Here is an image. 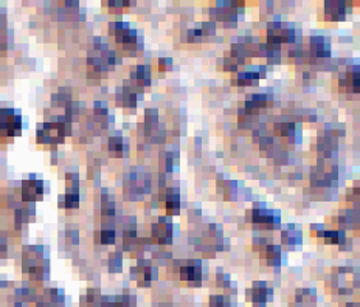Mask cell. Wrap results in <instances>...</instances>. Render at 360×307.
<instances>
[{
	"mask_svg": "<svg viewBox=\"0 0 360 307\" xmlns=\"http://www.w3.org/2000/svg\"><path fill=\"white\" fill-rule=\"evenodd\" d=\"M253 301L255 302H265L267 299V287H255L253 285Z\"/></svg>",
	"mask_w": 360,
	"mask_h": 307,
	"instance_id": "cell-11",
	"label": "cell"
},
{
	"mask_svg": "<svg viewBox=\"0 0 360 307\" xmlns=\"http://www.w3.org/2000/svg\"><path fill=\"white\" fill-rule=\"evenodd\" d=\"M22 131V120L18 112L10 109H0V135L18 137Z\"/></svg>",
	"mask_w": 360,
	"mask_h": 307,
	"instance_id": "cell-2",
	"label": "cell"
},
{
	"mask_svg": "<svg viewBox=\"0 0 360 307\" xmlns=\"http://www.w3.org/2000/svg\"><path fill=\"white\" fill-rule=\"evenodd\" d=\"M123 140L121 138H117V137H112L109 140V151H111L114 155H121V151H123Z\"/></svg>",
	"mask_w": 360,
	"mask_h": 307,
	"instance_id": "cell-10",
	"label": "cell"
},
{
	"mask_svg": "<svg viewBox=\"0 0 360 307\" xmlns=\"http://www.w3.org/2000/svg\"><path fill=\"white\" fill-rule=\"evenodd\" d=\"M179 208H180V200H179V197H177V196H169V197H168V202H166V209H168V211H171L173 214H177Z\"/></svg>",
	"mask_w": 360,
	"mask_h": 307,
	"instance_id": "cell-12",
	"label": "cell"
},
{
	"mask_svg": "<svg viewBox=\"0 0 360 307\" xmlns=\"http://www.w3.org/2000/svg\"><path fill=\"white\" fill-rule=\"evenodd\" d=\"M7 256V245H5V242H2L0 244V257H5Z\"/></svg>",
	"mask_w": 360,
	"mask_h": 307,
	"instance_id": "cell-19",
	"label": "cell"
},
{
	"mask_svg": "<svg viewBox=\"0 0 360 307\" xmlns=\"http://www.w3.org/2000/svg\"><path fill=\"white\" fill-rule=\"evenodd\" d=\"M69 124L64 118L55 123H44L38 127V141L39 143H59L70 132Z\"/></svg>",
	"mask_w": 360,
	"mask_h": 307,
	"instance_id": "cell-1",
	"label": "cell"
},
{
	"mask_svg": "<svg viewBox=\"0 0 360 307\" xmlns=\"http://www.w3.org/2000/svg\"><path fill=\"white\" fill-rule=\"evenodd\" d=\"M326 13H327V18L332 19V21H338L343 18V14H345V4L341 2H327L326 4Z\"/></svg>",
	"mask_w": 360,
	"mask_h": 307,
	"instance_id": "cell-6",
	"label": "cell"
},
{
	"mask_svg": "<svg viewBox=\"0 0 360 307\" xmlns=\"http://www.w3.org/2000/svg\"><path fill=\"white\" fill-rule=\"evenodd\" d=\"M42 186H44L42 182L36 180L35 177H31V179L25 180L22 183V200L24 202H36L38 199H41L42 192H44Z\"/></svg>",
	"mask_w": 360,
	"mask_h": 307,
	"instance_id": "cell-4",
	"label": "cell"
},
{
	"mask_svg": "<svg viewBox=\"0 0 360 307\" xmlns=\"http://www.w3.org/2000/svg\"><path fill=\"white\" fill-rule=\"evenodd\" d=\"M225 299L222 296H213L211 298V307H224Z\"/></svg>",
	"mask_w": 360,
	"mask_h": 307,
	"instance_id": "cell-16",
	"label": "cell"
},
{
	"mask_svg": "<svg viewBox=\"0 0 360 307\" xmlns=\"http://www.w3.org/2000/svg\"><path fill=\"white\" fill-rule=\"evenodd\" d=\"M149 69L148 67H138L137 69V75H135V79L138 81L140 84H143V86H148L151 83V79H149Z\"/></svg>",
	"mask_w": 360,
	"mask_h": 307,
	"instance_id": "cell-9",
	"label": "cell"
},
{
	"mask_svg": "<svg viewBox=\"0 0 360 307\" xmlns=\"http://www.w3.org/2000/svg\"><path fill=\"white\" fill-rule=\"evenodd\" d=\"M44 262L41 259V251L38 248H25V253H24V271L27 273H31V274H36V273H42V268H44Z\"/></svg>",
	"mask_w": 360,
	"mask_h": 307,
	"instance_id": "cell-3",
	"label": "cell"
},
{
	"mask_svg": "<svg viewBox=\"0 0 360 307\" xmlns=\"http://www.w3.org/2000/svg\"><path fill=\"white\" fill-rule=\"evenodd\" d=\"M64 206L66 208H78V205H80V197H78V194H72V192H67V196L64 197Z\"/></svg>",
	"mask_w": 360,
	"mask_h": 307,
	"instance_id": "cell-14",
	"label": "cell"
},
{
	"mask_svg": "<svg viewBox=\"0 0 360 307\" xmlns=\"http://www.w3.org/2000/svg\"><path fill=\"white\" fill-rule=\"evenodd\" d=\"M278 134L283 137H290L293 135V124H278Z\"/></svg>",
	"mask_w": 360,
	"mask_h": 307,
	"instance_id": "cell-15",
	"label": "cell"
},
{
	"mask_svg": "<svg viewBox=\"0 0 360 307\" xmlns=\"http://www.w3.org/2000/svg\"><path fill=\"white\" fill-rule=\"evenodd\" d=\"M259 76H261V75H258V73H253V72H247V73H242V75H239V81H238V84H239V86H252V84H255V83H256Z\"/></svg>",
	"mask_w": 360,
	"mask_h": 307,
	"instance_id": "cell-8",
	"label": "cell"
},
{
	"mask_svg": "<svg viewBox=\"0 0 360 307\" xmlns=\"http://www.w3.org/2000/svg\"><path fill=\"white\" fill-rule=\"evenodd\" d=\"M160 69L162 70L171 69V59H160Z\"/></svg>",
	"mask_w": 360,
	"mask_h": 307,
	"instance_id": "cell-18",
	"label": "cell"
},
{
	"mask_svg": "<svg viewBox=\"0 0 360 307\" xmlns=\"http://www.w3.org/2000/svg\"><path fill=\"white\" fill-rule=\"evenodd\" d=\"M202 33L213 35V33H214V25H213V24H205V25H203V31H202Z\"/></svg>",
	"mask_w": 360,
	"mask_h": 307,
	"instance_id": "cell-17",
	"label": "cell"
},
{
	"mask_svg": "<svg viewBox=\"0 0 360 307\" xmlns=\"http://www.w3.org/2000/svg\"><path fill=\"white\" fill-rule=\"evenodd\" d=\"M117 101H120L121 106H128V107L135 106V93H134V90L126 89V87L121 89L120 92H117Z\"/></svg>",
	"mask_w": 360,
	"mask_h": 307,
	"instance_id": "cell-7",
	"label": "cell"
},
{
	"mask_svg": "<svg viewBox=\"0 0 360 307\" xmlns=\"http://www.w3.org/2000/svg\"><path fill=\"white\" fill-rule=\"evenodd\" d=\"M152 236L162 245L171 244V237H173V228H171V223H166L165 219H160L159 223H154Z\"/></svg>",
	"mask_w": 360,
	"mask_h": 307,
	"instance_id": "cell-5",
	"label": "cell"
},
{
	"mask_svg": "<svg viewBox=\"0 0 360 307\" xmlns=\"http://www.w3.org/2000/svg\"><path fill=\"white\" fill-rule=\"evenodd\" d=\"M100 242L104 245H109V244H114L115 242V233L112 230H103L100 233Z\"/></svg>",
	"mask_w": 360,
	"mask_h": 307,
	"instance_id": "cell-13",
	"label": "cell"
}]
</instances>
